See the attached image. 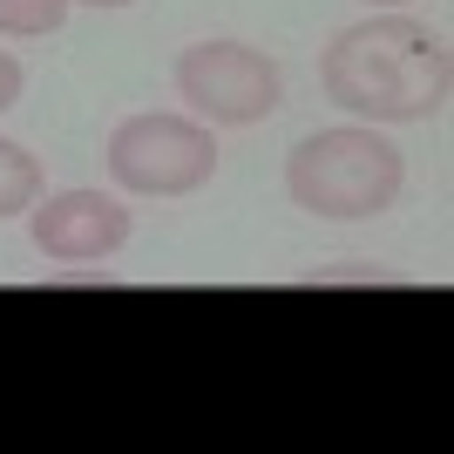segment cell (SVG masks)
Returning a JSON list of instances; mask_svg holds the SVG:
<instances>
[{"mask_svg":"<svg viewBox=\"0 0 454 454\" xmlns=\"http://www.w3.org/2000/svg\"><path fill=\"white\" fill-rule=\"evenodd\" d=\"M325 102H340L360 122H427L448 109V41L427 20L400 14H366L333 35L319 61Z\"/></svg>","mask_w":454,"mask_h":454,"instance_id":"cell-1","label":"cell"},{"mask_svg":"<svg viewBox=\"0 0 454 454\" xmlns=\"http://www.w3.org/2000/svg\"><path fill=\"white\" fill-rule=\"evenodd\" d=\"M400 184H407V163L380 129H319L305 136L299 150L285 156V190L292 204L312 210V217H380L394 210Z\"/></svg>","mask_w":454,"mask_h":454,"instance_id":"cell-2","label":"cell"},{"mask_svg":"<svg viewBox=\"0 0 454 454\" xmlns=\"http://www.w3.org/2000/svg\"><path fill=\"white\" fill-rule=\"evenodd\" d=\"M109 176L136 197H190L217 176V136L190 115H122L109 129Z\"/></svg>","mask_w":454,"mask_h":454,"instance_id":"cell-3","label":"cell"},{"mask_svg":"<svg viewBox=\"0 0 454 454\" xmlns=\"http://www.w3.org/2000/svg\"><path fill=\"white\" fill-rule=\"evenodd\" d=\"M176 95L204 122L251 129V122H265L285 102V75L271 55H258L245 41H197V48L176 55Z\"/></svg>","mask_w":454,"mask_h":454,"instance_id":"cell-4","label":"cell"},{"mask_svg":"<svg viewBox=\"0 0 454 454\" xmlns=\"http://www.w3.org/2000/svg\"><path fill=\"white\" fill-rule=\"evenodd\" d=\"M27 238L48 265H95L129 245V210L102 190H55L48 204H27Z\"/></svg>","mask_w":454,"mask_h":454,"instance_id":"cell-5","label":"cell"},{"mask_svg":"<svg viewBox=\"0 0 454 454\" xmlns=\"http://www.w3.org/2000/svg\"><path fill=\"white\" fill-rule=\"evenodd\" d=\"M35 197H41V163L20 150V143L0 136V217H20Z\"/></svg>","mask_w":454,"mask_h":454,"instance_id":"cell-6","label":"cell"},{"mask_svg":"<svg viewBox=\"0 0 454 454\" xmlns=\"http://www.w3.org/2000/svg\"><path fill=\"white\" fill-rule=\"evenodd\" d=\"M75 0H0V35L14 41H35V35H55L61 20H68Z\"/></svg>","mask_w":454,"mask_h":454,"instance_id":"cell-7","label":"cell"},{"mask_svg":"<svg viewBox=\"0 0 454 454\" xmlns=\"http://www.w3.org/2000/svg\"><path fill=\"white\" fill-rule=\"evenodd\" d=\"M305 285H400V271H380L366 258H353V265H319Z\"/></svg>","mask_w":454,"mask_h":454,"instance_id":"cell-8","label":"cell"},{"mask_svg":"<svg viewBox=\"0 0 454 454\" xmlns=\"http://www.w3.org/2000/svg\"><path fill=\"white\" fill-rule=\"evenodd\" d=\"M20 89H27V68H20L7 48H0V109H14L20 102Z\"/></svg>","mask_w":454,"mask_h":454,"instance_id":"cell-9","label":"cell"},{"mask_svg":"<svg viewBox=\"0 0 454 454\" xmlns=\"http://www.w3.org/2000/svg\"><path fill=\"white\" fill-rule=\"evenodd\" d=\"M48 285H115V278H109V271H55Z\"/></svg>","mask_w":454,"mask_h":454,"instance_id":"cell-10","label":"cell"},{"mask_svg":"<svg viewBox=\"0 0 454 454\" xmlns=\"http://www.w3.org/2000/svg\"><path fill=\"white\" fill-rule=\"evenodd\" d=\"M89 7H136V0H89Z\"/></svg>","mask_w":454,"mask_h":454,"instance_id":"cell-11","label":"cell"},{"mask_svg":"<svg viewBox=\"0 0 454 454\" xmlns=\"http://www.w3.org/2000/svg\"><path fill=\"white\" fill-rule=\"evenodd\" d=\"M373 7H407V0H373Z\"/></svg>","mask_w":454,"mask_h":454,"instance_id":"cell-12","label":"cell"}]
</instances>
